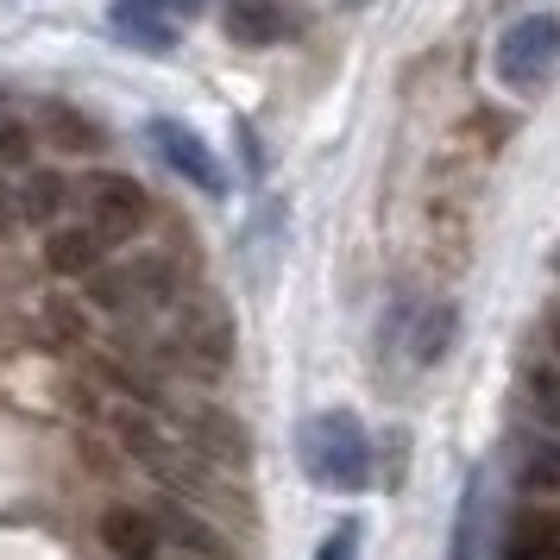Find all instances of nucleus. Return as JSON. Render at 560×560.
Returning <instances> with one entry per match:
<instances>
[{
    "label": "nucleus",
    "mask_w": 560,
    "mask_h": 560,
    "mask_svg": "<svg viewBox=\"0 0 560 560\" xmlns=\"http://www.w3.org/2000/svg\"><path fill=\"white\" fill-rule=\"evenodd\" d=\"M296 454H303L308 479L328 485V491H347L359 498L372 485V434L353 409H315L296 434Z\"/></svg>",
    "instance_id": "1"
},
{
    "label": "nucleus",
    "mask_w": 560,
    "mask_h": 560,
    "mask_svg": "<svg viewBox=\"0 0 560 560\" xmlns=\"http://www.w3.org/2000/svg\"><path fill=\"white\" fill-rule=\"evenodd\" d=\"M177 296V258L171 253H132V258H107L102 271L89 278V303L102 315H158Z\"/></svg>",
    "instance_id": "2"
},
{
    "label": "nucleus",
    "mask_w": 560,
    "mask_h": 560,
    "mask_svg": "<svg viewBox=\"0 0 560 560\" xmlns=\"http://www.w3.org/2000/svg\"><path fill=\"white\" fill-rule=\"evenodd\" d=\"M555 70H560V20L555 13H523L516 26L498 32V45H491V77L504 82L510 95L548 89Z\"/></svg>",
    "instance_id": "3"
},
{
    "label": "nucleus",
    "mask_w": 560,
    "mask_h": 560,
    "mask_svg": "<svg viewBox=\"0 0 560 560\" xmlns=\"http://www.w3.org/2000/svg\"><path fill=\"white\" fill-rule=\"evenodd\" d=\"M145 139H152V152L164 158L183 183H196L202 196H228V171H221V158L208 152V139L196 127H183V120H171V114H158V120H145Z\"/></svg>",
    "instance_id": "4"
},
{
    "label": "nucleus",
    "mask_w": 560,
    "mask_h": 560,
    "mask_svg": "<svg viewBox=\"0 0 560 560\" xmlns=\"http://www.w3.org/2000/svg\"><path fill=\"white\" fill-rule=\"evenodd\" d=\"M82 202H89V221L120 246L132 233L152 221V196H145V183H132L127 171H95V177L82 183Z\"/></svg>",
    "instance_id": "5"
},
{
    "label": "nucleus",
    "mask_w": 560,
    "mask_h": 560,
    "mask_svg": "<svg viewBox=\"0 0 560 560\" xmlns=\"http://www.w3.org/2000/svg\"><path fill=\"white\" fill-rule=\"evenodd\" d=\"M228 347H233L228 315L202 308V315H189V322L158 347V359H164V365H177V372H189V378H221V372H228V359H233Z\"/></svg>",
    "instance_id": "6"
},
{
    "label": "nucleus",
    "mask_w": 560,
    "mask_h": 560,
    "mask_svg": "<svg viewBox=\"0 0 560 560\" xmlns=\"http://www.w3.org/2000/svg\"><path fill=\"white\" fill-rule=\"evenodd\" d=\"M107 258H114V240H107L95 221H63V228L45 240V271H51V278H95Z\"/></svg>",
    "instance_id": "7"
},
{
    "label": "nucleus",
    "mask_w": 560,
    "mask_h": 560,
    "mask_svg": "<svg viewBox=\"0 0 560 560\" xmlns=\"http://www.w3.org/2000/svg\"><path fill=\"white\" fill-rule=\"evenodd\" d=\"M498 560H560V510L523 504L498 535Z\"/></svg>",
    "instance_id": "8"
},
{
    "label": "nucleus",
    "mask_w": 560,
    "mask_h": 560,
    "mask_svg": "<svg viewBox=\"0 0 560 560\" xmlns=\"http://www.w3.org/2000/svg\"><path fill=\"white\" fill-rule=\"evenodd\" d=\"M38 127H45V145H57V152H70V158H95L107 145L102 120H89L77 102H57V95L38 102Z\"/></svg>",
    "instance_id": "9"
},
{
    "label": "nucleus",
    "mask_w": 560,
    "mask_h": 560,
    "mask_svg": "<svg viewBox=\"0 0 560 560\" xmlns=\"http://www.w3.org/2000/svg\"><path fill=\"white\" fill-rule=\"evenodd\" d=\"M102 548L114 560H158V523L139 504H107L102 510Z\"/></svg>",
    "instance_id": "10"
},
{
    "label": "nucleus",
    "mask_w": 560,
    "mask_h": 560,
    "mask_svg": "<svg viewBox=\"0 0 560 560\" xmlns=\"http://www.w3.org/2000/svg\"><path fill=\"white\" fill-rule=\"evenodd\" d=\"M158 535H171L189 560H233V548H228V535L214 529V523H202V516H189L183 504H158Z\"/></svg>",
    "instance_id": "11"
},
{
    "label": "nucleus",
    "mask_w": 560,
    "mask_h": 560,
    "mask_svg": "<svg viewBox=\"0 0 560 560\" xmlns=\"http://www.w3.org/2000/svg\"><path fill=\"white\" fill-rule=\"evenodd\" d=\"M114 26L127 32L139 51H171V0H114Z\"/></svg>",
    "instance_id": "12"
},
{
    "label": "nucleus",
    "mask_w": 560,
    "mask_h": 560,
    "mask_svg": "<svg viewBox=\"0 0 560 560\" xmlns=\"http://www.w3.org/2000/svg\"><path fill=\"white\" fill-rule=\"evenodd\" d=\"M63 208H70V183H63V171H26V183H20V221H32V228H63Z\"/></svg>",
    "instance_id": "13"
},
{
    "label": "nucleus",
    "mask_w": 560,
    "mask_h": 560,
    "mask_svg": "<svg viewBox=\"0 0 560 560\" xmlns=\"http://www.w3.org/2000/svg\"><path fill=\"white\" fill-rule=\"evenodd\" d=\"M454 334H459V308H454V303H429V308H416V328L404 334L409 365H434V359L454 347Z\"/></svg>",
    "instance_id": "14"
},
{
    "label": "nucleus",
    "mask_w": 560,
    "mask_h": 560,
    "mask_svg": "<svg viewBox=\"0 0 560 560\" xmlns=\"http://www.w3.org/2000/svg\"><path fill=\"white\" fill-rule=\"evenodd\" d=\"M283 32H290L283 0H233L228 7V38L233 45H278Z\"/></svg>",
    "instance_id": "15"
},
{
    "label": "nucleus",
    "mask_w": 560,
    "mask_h": 560,
    "mask_svg": "<svg viewBox=\"0 0 560 560\" xmlns=\"http://www.w3.org/2000/svg\"><path fill=\"white\" fill-rule=\"evenodd\" d=\"M479 516H485V466L466 472L459 485V510H454V535H447V560H472L479 555Z\"/></svg>",
    "instance_id": "16"
},
{
    "label": "nucleus",
    "mask_w": 560,
    "mask_h": 560,
    "mask_svg": "<svg viewBox=\"0 0 560 560\" xmlns=\"http://www.w3.org/2000/svg\"><path fill=\"white\" fill-rule=\"evenodd\" d=\"M523 397H529V416L541 422L548 434H560V365H529L523 372Z\"/></svg>",
    "instance_id": "17"
},
{
    "label": "nucleus",
    "mask_w": 560,
    "mask_h": 560,
    "mask_svg": "<svg viewBox=\"0 0 560 560\" xmlns=\"http://www.w3.org/2000/svg\"><path fill=\"white\" fill-rule=\"evenodd\" d=\"M516 479L529 491H560V447L548 441H516Z\"/></svg>",
    "instance_id": "18"
},
{
    "label": "nucleus",
    "mask_w": 560,
    "mask_h": 560,
    "mask_svg": "<svg viewBox=\"0 0 560 560\" xmlns=\"http://www.w3.org/2000/svg\"><path fill=\"white\" fill-rule=\"evenodd\" d=\"M32 127L20 120V114H7L0 107V171H32Z\"/></svg>",
    "instance_id": "19"
},
{
    "label": "nucleus",
    "mask_w": 560,
    "mask_h": 560,
    "mask_svg": "<svg viewBox=\"0 0 560 560\" xmlns=\"http://www.w3.org/2000/svg\"><path fill=\"white\" fill-rule=\"evenodd\" d=\"M315 560H359V523H353V516H347V523H334Z\"/></svg>",
    "instance_id": "20"
},
{
    "label": "nucleus",
    "mask_w": 560,
    "mask_h": 560,
    "mask_svg": "<svg viewBox=\"0 0 560 560\" xmlns=\"http://www.w3.org/2000/svg\"><path fill=\"white\" fill-rule=\"evenodd\" d=\"M13 228H20V189L0 177V233H13Z\"/></svg>",
    "instance_id": "21"
},
{
    "label": "nucleus",
    "mask_w": 560,
    "mask_h": 560,
    "mask_svg": "<svg viewBox=\"0 0 560 560\" xmlns=\"http://www.w3.org/2000/svg\"><path fill=\"white\" fill-rule=\"evenodd\" d=\"M541 328H548V347H555V365H560V296L548 303V315H541Z\"/></svg>",
    "instance_id": "22"
},
{
    "label": "nucleus",
    "mask_w": 560,
    "mask_h": 560,
    "mask_svg": "<svg viewBox=\"0 0 560 560\" xmlns=\"http://www.w3.org/2000/svg\"><path fill=\"white\" fill-rule=\"evenodd\" d=\"M183 7H202V0H183Z\"/></svg>",
    "instance_id": "23"
}]
</instances>
